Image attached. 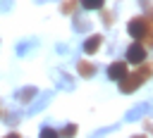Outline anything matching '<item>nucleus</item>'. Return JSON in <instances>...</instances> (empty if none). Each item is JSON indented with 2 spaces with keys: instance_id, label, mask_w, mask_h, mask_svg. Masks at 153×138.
<instances>
[{
  "instance_id": "obj_1",
  "label": "nucleus",
  "mask_w": 153,
  "mask_h": 138,
  "mask_svg": "<svg viewBox=\"0 0 153 138\" xmlns=\"http://www.w3.org/2000/svg\"><path fill=\"white\" fill-rule=\"evenodd\" d=\"M148 74H151V64H148V62H141V67H139L134 74H127V76L120 81V90H122V93H134V90L148 79Z\"/></svg>"
},
{
  "instance_id": "obj_2",
  "label": "nucleus",
  "mask_w": 153,
  "mask_h": 138,
  "mask_svg": "<svg viewBox=\"0 0 153 138\" xmlns=\"http://www.w3.org/2000/svg\"><path fill=\"white\" fill-rule=\"evenodd\" d=\"M148 19L146 17H134L131 21H129V26H127V31H129V36L134 38V40H143L146 38V31H148Z\"/></svg>"
},
{
  "instance_id": "obj_3",
  "label": "nucleus",
  "mask_w": 153,
  "mask_h": 138,
  "mask_svg": "<svg viewBox=\"0 0 153 138\" xmlns=\"http://www.w3.org/2000/svg\"><path fill=\"white\" fill-rule=\"evenodd\" d=\"M127 62H131V64L146 62V48L141 45V40H134V43L127 48Z\"/></svg>"
},
{
  "instance_id": "obj_4",
  "label": "nucleus",
  "mask_w": 153,
  "mask_h": 138,
  "mask_svg": "<svg viewBox=\"0 0 153 138\" xmlns=\"http://www.w3.org/2000/svg\"><path fill=\"white\" fill-rule=\"evenodd\" d=\"M53 100V93L50 90H45V93H41L31 105H29V114H38V112H43L45 107H48V102Z\"/></svg>"
},
{
  "instance_id": "obj_5",
  "label": "nucleus",
  "mask_w": 153,
  "mask_h": 138,
  "mask_svg": "<svg viewBox=\"0 0 153 138\" xmlns=\"http://www.w3.org/2000/svg\"><path fill=\"white\" fill-rule=\"evenodd\" d=\"M127 76V62H112L110 67H108V79H112V81H122Z\"/></svg>"
},
{
  "instance_id": "obj_6",
  "label": "nucleus",
  "mask_w": 153,
  "mask_h": 138,
  "mask_svg": "<svg viewBox=\"0 0 153 138\" xmlns=\"http://www.w3.org/2000/svg\"><path fill=\"white\" fill-rule=\"evenodd\" d=\"M146 114H151V105H148V102H141V105L131 107V109L124 114V119H127V121H139V119L146 117Z\"/></svg>"
},
{
  "instance_id": "obj_7",
  "label": "nucleus",
  "mask_w": 153,
  "mask_h": 138,
  "mask_svg": "<svg viewBox=\"0 0 153 138\" xmlns=\"http://www.w3.org/2000/svg\"><path fill=\"white\" fill-rule=\"evenodd\" d=\"M36 95H38V90H36L33 86H24V88H19V90L14 93V98H17V102H24V105H26V102L31 105Z\"/></svg>"
},
{
  "instance_id": "obj_8",
  "label": "nucleus",
  "mask_w": 153,
  "mask_h": 138,
  "mask_svg": "<svg viewBox=\"0 0 153 138\" xmlns=\"http://www.w3.org/2000/svg\"><path fill=\"white\" fill-rule=\"evenodd\" d=\"M100 43H103V36H98V33H93V36H88L86 40H84V45H81V50L86 52V55H93L98 48H100Z\"/></svg>"
},
{
  "instance_id": "obj_9",
  "label": "nucleus",
  "mask_w": 153,
  "mask_h": 138,
  "mask_svg": "<svg viewBox=\"0 0 153 138\" xmlns=\"http://www.w3.org/2000/svg\"><path fill=\"white\" fill-rule=\"evenodd\" d=\"M91 19H86V17H81V14H76L74 17V21H72V29L76 31V33H86V31H91Z\"/></svg>"
},
{
  "instance_id": "obj_10",
  "label": "nucleus",
  "mask_w": 153,
  "mask_h": 138,
  "mask_svg": "<svg viewBox=\"0 0 153 138\" xmlns=\"http://www.w3.org/2000/svg\"><path fill=\"white\" fill-rule=\"evenodd\" d=\"M76 69H79V74H81L84 79H91V76L96 74V64L88 62V59H79V62H76Z\"/></svg>"
},
{
  "instance_id": "obj_11",
  "label": "nucleus",
  "mask_w": 153,
  "mask_h": 138,
  "mask_svg": "<svg viewBox=\"0 0 153 138\" xmlns=\"http://www.w3.org/2000/svg\"><path fill=\"white\" fill-rule=\"evenodd\" d=\"M57 88L60 90H74V79L65 71H57Z\"/></svg>"
},
{
  "instance_id": "obj_12",
  "label": "nucleus",
  "mask_w": 153,
  "mask_h": 138,
  "mask_svg": "<svg viewBox=\"0 0 153 138\" xmlns=\"http://www.w3.org/2000/svg\"><path fill=\"white\" fill-rule=\"evenodd\" d=\"M2 121H5L7 126H17V124L22 121V114H19V112H14V109H10V112H5V114H2Z\"/></svg>"
},
{
  "instance_id": "obj_13",
  "label": "nucleus",
  "mask_w": 153,
  "mask_h": 138,
  "mask_svg": "<svg viewBox=\"0 0 153 138\" xmlns=\"http://www.w3.org/2000/svg\"><path fill=\"white\" fill-rule=\"evenodd\" d=\"M79 5H81L79 0H65V2L60 5V10H62V14H74Z\"/></svg>"
},
{
  "instance_id": "obj_14",
  "label": "nucleus",
  "mask_w": 153,
  "mask_h": 138,
  "mask_svg": "<svg viewBox=\"0 0 153 138\" xmlns=\"http://www.w3.org/2000/svg\"><path fill=\"white\" fill-rule=\"evenodd\" d=\"M84 10H103V2L105 0H79Z\"/></svg>"
},
{
  "instance_id": "obj_15",
  "label": "nucleus",
  "mask_w": 153,
  "mask_h": 138,
  "mask_svg": "<svg viewBox=\"0 0 153 138\" xmlns=\"http://www.w3.org/2000/svg\"><path fill=\"white\" fill-rule=\"evenodd\" d=\"M33 48H36V40H24V43L17 45V55H26V52L33 50Z\"/></svg>"
},
{
  "instance_id": "obj_16",
  "label": "nucleus",
  "mask_w": 153,
  "mask_h": 138,
  "mask_svg": "<svg viewBox=\"0 0 153 138\" xmlns=\"http://www.w3.org/2000/svg\"><path fill=\"white\" fill-rule=\"evenodd\" d=\"M60 136L62 138H74L76 136V124H65L62 131H60Z\"/></svg>"
},
{
  "instance_id": "obj_17",
  "label": "nucleus",
  "mask_w": 153,
  "mask_h": 138,
  "mask_svg": "<svg viewBox=\"0 0 153 138\" xmlns=\"http://www.w3.org/2000/svg\"><path fill=\"white\" fill-rule=\"evenodd\" d=\"M41 138H60V133L55 128H50V126H43L41 128Z\"/></svg>"
},
{
  "instance_id": "obj_18",
  "label": "nucleus",
  "mask_w": 153,
  "mask_h": 138,
  "mask_svg": "<svg viewBox=\"0 0 153 138\" xmlns=\"http://www.w3.org/2000/svg\"><path fill=\"white\" fill-rule=\"evenodd\" d=\"M115 128H117V124H115V126H108V128H98V131L93 133V138H100V136H105V133H110V131H115Z\"/></svg>"
},
{
  "instance_id": "obj_19",
  "label": "nucleus",
  "mask_w": 153,
  "mask_h": 138,
  "mask_svg": "<svg viewBox=\"0 0 153 138\" xmlns=\"http://www.w3.org/2000/svg\"><path fill=\"white\" fill-rule=\"evenodd\" d=\"M112 19H115L112 12H103V24H105V26H112Z\"/></svg>"
},
{
  "instance_id": "obj_20",
  "label": "nucleus",
  "mask_w": 153,
  "mask_h": 138,
  "mask_svg": "<svg viewBox=\"0 0 153 138\" xmlns=\"http://www.w3.org/2000/svg\"><path fill=\"white\" fill-rule=\"evenodd\" d=\"M146 45L153 48V26H148V31H146Z\"/></svg>"
},
{
  "instance_id": "obj_21",
  "label": "nucleus",
  "mask_w": 153,
  "mask_h": 138,
  "mask_svg": "<svg viewBox=\"0 0 153 138\" xmlns=\"http://www.w3.org/2000/svg\"><path fill=\"white\" fill-rule=\"evenodd\" d=\"M0 10H2V12H10V10H12V0H2V2H0Z\"/></svg>"
},
{
  "instance_id": "obj_22",
  "label": "nucleus",
  "mask_w": 153,
  "mask_h": 138,
  "mask_svg": "<svg viewBox=\"0 0 153 138\" xmlns=\"http://www.w3.org/2000/svg\"><path fill=\"white\" fill-rule=\"evenodd\" d=\"M139 5H141L143 10H148V7H151V0H139Z\"/></svg>"
},
{
  "instance_id": "obj_23",
  "label": "nucleus",
  "mask_w": 153,
  "mask_h": 138,
  "mask_svg": "<svg viewBox=\"0 0 153 138\" xmlns=\"http://www.w3.org/2000/svg\"><path fill=\"white\" fill-rule=\"evenodd\" d=\"M146 131H151V133H153V121H148V124H146Z\"/></svg>"
},
{
  "instance_id": "obj_24",
  "label": "nucleus",
  "mask_w": 153,
  "mask_h": 138,
  "mask_svg": "<svg viewBox=\"0 0 153 138\" xmlns=\"http://www.w3.org/2000/svg\"><path fill=\"white\" fill-rule=\"evenodd\" d=\"M5 138H22L19 133H10V136H5Z\"/></svg>"
},
{
  "instance_id": "obj_25",
  "label": "nucleus",
  "mask_w": 153,
  "mask_h": 138,
  "mask_svg": "<svg viewBox=\"0 0 153 138\" xmlns=\"http://www.w3.org/2000/svg\"><path fill=\"white\" fill-rule=\"evenodd\" d=\"M134 138H146V136H134Z\"/></svg>"
},
{
  "instance_id": "obj_26",
  "label": "nucleus",
  "mask_w": 153,
  "mask_h": 138,
  "mask_svg": "<svg viewBox=\"0 0 153 138\" xmlns=\"http://www.w3.org/2000/svg\"><path fill=\"white\" fill-rule=\"evenodd\" d=\"M36 2H45V0H36Z\"/></svg>"
}]
</instances>
